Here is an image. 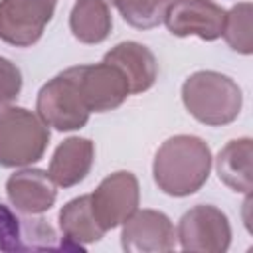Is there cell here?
Listing matches in <instances>:
<instances>
[{
	"label": "cell",
	"mask_w": 253,
	"mask_h": 253,
	"mask_svg": "<svg viewBox=\"0 0 253 253\" xmlns=\"http://www.w3.org/2000/svg\"><path fill=\"white\" fill-rule=\"evenodd\" d=\"M211 150L200 138L192 134H176L164 140L152 162V176L168 196L184 198L196 194L210 178Z\"/></svg>",
	"instance_id": "6da1fadb"
},
{
	"label": "cell",
	"mask_w": 253,
	"mask_h": 253,
	"mask_svg": "<svg viewBox=\"0 0 253 253\" xmlns=\"http://www.w3.org/2000/svg\"><path fill=\"white\" fill-rule=\"evenodd\" d=\"M182 101L196 121L208 126H223L239 117L243 95L229 75L202 69L184 81Z\"/></svg>",
	"instance_id": "7a4b0ae2"
},
{
	"label": "cell",
	"mask_w": 253,
	"mask_h": 253,
	"mask_svg": "<svg viewBox=\"0 0 253 253\" xmlns=\"http://www.w3.org/2000/svg\"><path fill=\"white\" fill-rule=\"evenodd\" d=\"M49 126L24 107H8L0 115V166L24 168L42 160L49 144Z\"/></svg>",
	"instance_id": "3957f363"
},
{
	"label": "cell",
	"mask_w": 253,
	"mask_h": 253,
	"mask_svg": "<svg viewBox=\"0 0 253 253\" xmlns=\"http://www.w3.org/2000/svg\"><path fill=\"white\" fill-rule=\"evenodd\" d=\"M36 111L47 126L61 132L83 128L91 115L69 67L57 73L38 91Z\"/></svg>",
	"instance_id": "277c9868"
},
{
	"label": "cell",
	"mask_w": 253,
	"mask_h": 253,
	"mask_svg": "<svg viewBox=\"0 0 253 253\" xmlns=\"http://www.w3.org/2000/svg\"><path fill=\"white\" fill-rule=\"evenodd\" d=\"M176 237L184 251L223 253L231 243V225L219 208L198 204L180 217Z\"/></svg>",
	"instance_id": "5b68a950"
},
{
	"label": "cell",
	"mask_w": 253,
	"mask_h": 253,
	"mask_svg": "<svg viewBox=\"0 0 253 253\" xmlns=\"http://www.w3.org/2000/svg\"><path fill=\"white\" fill-rule=\"evenodd\" d=\"M57 0H0V40L16 45H34L51 22Z\"/></svg>",
	"instance_id": "8992f818"
},
{
	"label": "cell",
	"mask_w": 253,
	"mask_h": 253,
	"mask_svg": "<svg viewBox=\"0 0 253 253\" xmlns=\"http://www.w3.org/2000/svg\"><path fill=\"white\" fill-rule=\"evenodd\" d=\"M138 202H140L138 180L132 172L126 170L109 174L91 194L93 215L105 231L123 225V221L138 210Z\"/></svg>",
	"instance_id": "52a82bcc"
},
{
	"label": "cell",
	"mask_w": 253,
	"mask_h": 253,
	"mask_svg": "<svg viewBox=\"0 0 253 253\" xmlns=\"http://www.w3.org/2000/svg\"><path fill=\"white\" fill-rule=\"evenodd\" d=\"M71 75L77 81V87L83 95L85 105L91 113H107L125 103L130 95L128 81L123 71L107 61L91 65L69 67Z\"/></svg>",
	"instance_id": "ba28073f"
},
{
	"label": "cell",
	"mask_w": 253,
	"mask_h": 253,
	"mask_svg": "<svg viewBox=\"0 0 253 253\" xmlns=\"http://www.w3.org/2000/svg\"><path fill=\"white\" fill-rule=\"evenodd\" d=\"M225 10L213 0H172L164 24L178 38L198 36L204 42L221 38Z\"/></svg>",
	"instance_id": "9c48e42d"
},
{
	"label": "cell",
	"mask_w": 253,
	"mask_h": 253,
	"mask_svg": "<svg viewBox=\"0 0 253 253\" xmlns=\"http://www.w3.org/2000/svg\"><path fill=\"white\" fill-rule=\"evenodd\" d=\"M170 217L156 210H136L123 221L121 245L128 253H166L176 247Z\"/></svg>",
	"instance_id": "30bf717a"
},
{
	"label": "cell",
	"mask_w": 253,
	"mask_h": 253,
	"mask_svg": "<svg viewBox=\"0 0 253 253\" xmlns=\"http://www.w3.org/2000/svg\"><path fill=\"white\" fill-rule=\"evenodd\" d=\"M55 188L57 186L51 176L40 168L18 170L6 182V194L10 204L26 215H38L51 210L57 198Z\"/></svg>",
	"instance_id": "8fae6325"
},
{
	"label": "cell",
	"mask_w": 253,
	"mask_h": 253,
	"mask_svg": "<svg viewBox=\"0 0 253 253\" xmlns=\"http://www.w3.org/2000/svg\"><path fill=\"white\" fill-rule=\"evenodd\" d=\"M103 61L119 67L128 81L130 95L148 91L158 77V61L154 53L138 42H121L111 47Z\"/></svg>",
	"instance_id": "7c38bea8"
},
{
	"label": "cell",
	"mask_w": 253,
	"mask_h": 253,
	"mask_svg": "<svg viewBox=\"0 0 253 253\" xmlns=\"http://www.w3.org/2000/svg\"><path fill=\"white\" fill-rule=\"evenodd\" d=\"M95 162V144L89 138L69 136L53 152L49 176L59 188H73L87 178Z\"/></svg>",
	"instance_id": "4fadbf2b"
},
{
	"label": "cell",
	"mask_w": 253,
	"mask_h": 253,
	"mask_svg": "<svg viewBox=\"0 0 253 253\" xmlns=\"http://www.w3.org/2000/svg\"><path fill=\"white\" fill-rule=\"evenodd\" d=\"M251 158H253V140L249 136L229 140L215 158V170L219 180L233 192L249 194L253 188Z\"/></svg>",
	"instance_id": "5bb4252c"
},
{
	"label": "cell",
	"mask_w": 253,
	"mask_h": 253,
	"mask_svg": "<svg viewBox=\"0 0 253 253\" xmlns=\"http://www.w3.org/2000/svg\"><path fill=\"white\" fill-rule=\"evenodd\" d=\"M113 16L105 0H77L69 14V30L75 40L87 45L101 43L109 38Z\"/></svg>",
	"instance_id": "9a60e30c"
},
{
	"label": "cell",
	"mask_w": 253,
	"mask_h": 253,
	"mask_svg": "<svg viewBox=\"0 0 253 253\" xmlns=\"http://www.w3.org/2000/svg\"><path fill=\"white\" fill-rule=\"evenodd\" d=\"M59 229L65 239L77 245L95 243L105 235V229L93 215L91 196L73 198L59 210Z\"/></svg>",
	"instance_id": "2e32d148"
},
{
	"label": "cell",
	"mask_w": 253,
	"mask_h": 253,
	"mask_svg": "<svg viewBox=\"0 0 253 253\" xmlns=\"http://www.w3.org/2000/svg\"><path fill=\"white\" fill-rule=\"evenodd\" d=\"M172 0H113L123 20L136 30H152L164 22Z\"/></svg>",
	"instance_id": "e0dca14e"
},
{
	"label": "cell",
	"mask_w": 253,
	"mask_h": 253,
	"mask_svg": "<svg viewBox=\"0 0 253 253\" xmlns=\"http://www.w3.org/2000/svg\"><path fill=\"white\" fill-rule=\"evenodd\" d=\"M251 14L253 6L249 2H241L233 6L229 12H225V22L221 36L227 42V45L241 53L251 55L253 53V38H251Z\"/></svg>",
	"instance_id": "ac0fdd59"
},
{
	"label": "cell",
	"mask_w": 253,
	"mask_h": 253,
	"mask_svg": "<svg viewBox=\"0 0 253 253\" xmlns=\"http://www.w3.org/2000/svg\"><path fill=\"white\" fill-rule=\"evenodd\" d=\"M0 251H6V253L26 251L24 219H20L4 204H0Z\"/></svg>",
	"instance_id": "d6986e66"
},
{
	"label": "cell",
	"mask_w": 253,
	"mask_h": 253,
	"mask_svg": "<svg viewBox=\"0 0 253 253\" xmlns=\"http://www.w3.org/2000/svg\"><path fill=\"white\" fill-rule=\"evenodd\" d=\"M22 91V71L16 63L0 55V115L12 107Z\"/></svg>",
	"instance_id": "ffe728a7"
},
{
	"label": "cell",
	"mask_w": 253,
	"mask_h": 253,
	"mask_svg": "<svg viewBox=\"0 0 253 253\" xmlns=\"http://www.w3.org/2000/svg\"><path fill=\"white\" fill-rule=\"evenodd\" d=\"M105 2H107V0H105Z\"/></svg>",
	"instance_id": "44dd1931"
}]
</instances>
